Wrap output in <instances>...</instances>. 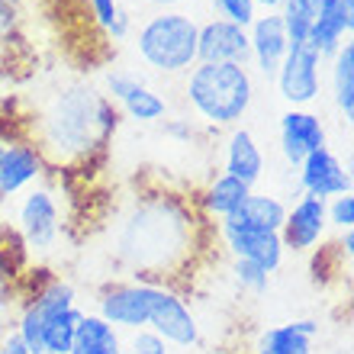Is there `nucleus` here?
Segmentation results:
<instances>
[{"label":"nucleus","mask_w":354,"mask_h":354,"mask_svg":"<svg viewBox=\"0 0 354 354\" xmlns=\"http://www.w3.org/2000/svg\"><path fill=\"white\" fill-rule=\"evenodd\" d=\"M103 93L110 103H116L120 116L132 120L136 126H151V122H161L168 116V100L129 68L106 71L103 75Z\"/></svg>","instance_id":"nucleus-7"},{"label":"nucleus","mask_w":354,"mask_h":354,"mask_svg":"<svg viewBox=\"0 0 354 354\" xmlns=\"http://www.w3.org/2000/svg\"><path fill=\"white\" fill-rule=\"evenodd\" d=\"M299 194L316 196V200H332V196L351 194V174H348L342 158L328 145L313 151L297 168V196Z\"/></svg>","instance_id":"nucleus-15"},{"label":"nucleus","mask_w":354,"mask_h":354,"mask_svg":"<svg viewBox=\"0 0 354 354\" xmlns=\"http://www.w3.org/2000/svg\"><path fill=\"white\" fill-rule=\"evenodd\" d=\"M351 29H354V0H338L332 10H322L313 19V29H309L306 42L326 62V58H332L351 39Z\"/></svg>","instance_id":"nucleus-19"},{"label":"nucleus","mask_w":354,"mask_h":354,"mask_svg":"<svg viewBox=\"0 0 354 354\" xmlns=\"http://www.w3.org/2000/svg\"><path fill=\"white\" fill-rule=\"evenodd\" d=\"M126 354H171V345L161 335H155L151 328H139V332H132Z\"/></svg>","instance_id":"nucleus-28"},{"label":"nucleus","mask_w":354,"mask_h":354,"mask_svg":"<svg viewBox=\"0 0 354 354\" xmlns=\"http://www.w3.org/2000/svg\"><path fill=\"white\" fill-rule=\"evenodd\" d=\"M149 328L180 351L200 345V322H196L194 309L187 306L180 290L168 287V283L149 287Z\"/></svg>","instance_id":"nucleus-6"},{"label":"nucleus","mask_w":354,"mask_h":354,"mask_svg":"<svg viewBox=\"0 0 354 354\" xmlns=\"http://www.w3.org/2000/svg\"><path fill=\"white\" fill-rule=\"evenodd\" d=\"M326 229H328L326 225V200L299 194L297 200L287 206V219H283V225H280L283 252L309 254L319 242H322Z\"/></svg>","instance_id":"nucleus-14"},{"label":"nucleus","mask_w":354,"mask_h":354,"mask_svg":"<svg viewBox=\"0 0 354 354\" xmlns=\"http://www.w3.org/2000/svg\"><path fill=\"white\" fill-rule=\"evenodd\" d=\"M287 29L280 19L277 10H261L248 26V55H252L254 68L264 81H274V75L280 71L283 58H287Z\"/></svg>","instance_id":"nucleus-16"},{"label":"nucleus","mask_w":354,"mask_h":354,"mask_svg":"<svg viewBox=\"0 0 354 354\" xmlns=\"http://www.w3.org/2000/svg\"><path fill=\"white\" fill-rule=\"evenodd\" d=\"M254 75L248 65L196 62L184 75V103L209 129H232L254 106Z\"/></svg>","instance_id":"nucleus-4"},{"label":"nucleus","mask_w":354,"mask_h":354,"mask_svg":"<svg viewBox=\"0 0 354 354\" xmlns=\"http://www.w3.org/2000/svg\"><path fill=\"white\" fill-rule=\"evenodd\" d=\"M326 225H335L338 232L354 229V196L351 194L326 200Z\"/></svg>","instance_id":"nucleus-27"},{"label":"nucleus","mask_w":354,"mask_h":354,"mask_svg":"<svg viewBox=\"0 0 354 354\" xmlns=\"http://www.w3.org/2000/svg\"><path fill=\"white\" fill-rule=\"evenodd\" d=\"M196 62H209V65H252V55H248V29L223 17H213V19H206V23H200Z\"/></svg>","instance_id":"nucleus-12"},{"label":"nucleus","mask_w":354,"mask_h":354,"mask_svg":"<svg viewBox=\"0 0 354 354\" xmlns=\"http://www.w3.org/2000/svg\"><path fill=\"white\" fill-rule=\"evenodd\" d=\"M274 84L280 97L290 103V110H306L322 93V55L309 42L290 46L283 65L274 75Z\"/></svg>","instance_id":"nucleus-9"},{"label":"nucleus","mask_w":354,"mask_h":354,"mask_svg":"<svg viewBox=\"0 0 354 354\" xmlns=\"http://www.w3.org/2000/svg\"><path fill=\"white\" fill-rule=\"evenodd\" d=\"M287 219V203L277 194H261L252 190L245 196L232 216H225L219 223H229L235 229H261V232H280V225Z\"/></svg>","instance_id":"nucleus-20"},{"label":"nucleus","mask_w":354,"mask_h":354,"mask_svg":"<svg viewBox=\"0 0 354 354\" xmlns=\"http://www.w3.org/2000/svg\"><path fill=\"white\" fill-rule=\"evenodd\" d=\"M3 46H7V42H0V55H3Z\"/></svg>","instance_id":"nucleus-31"},{"label":"nucleus","mask_w":354,"mask_h":354,"mask_svg":"<svg viewBox=\"0 0 354 354\" xmlns=\"http://www.w3.org/2000/svg\"><path fill=\"white\" fill-rule=\"evenodd\" d=\"M200 23L184 10H155L132 36L136 55L149 71L161 77H184L196 65Z\"/></svg>","instance_id":"nucleus-5"},{"label":"nucleus","mask_w":354,"mask_h":354,"mask_svg":"<svg viewBox=\"0 0 354 354\" xmlns=\"http://www.w3.org/2000/svg\"><path fill=\"white\" fill-rule=\"evenodd\" d=\"M19 122L48 174H75L106 155L122 116L100 87L75 77L42 93Z\"/></svg>","instance_id":"nucleus-2"},{"label":"nucleus","mask_w":354,"mask_h":354,"mask_svg":"<svg viewBox=\"0 0 354 354\" xmlns=\"http://www.w3.org/2000/svg\"><path fill=\"white\" fill-rule=\"evenodd\" d=\"M68 354H126V348H122V335L110 322H103L97 313H84Z\"/></svg>","instance_id":"nucleus-22"},{"label":"nucleus","mask_w":354,"mask_h":354,"mask_svg":"<svg viewBox=\"0 0 354 354\" xmlns=\"http://www.w3.org/2000/svg\"><path fill=\"white\" fill-rule=\"evenodd\" d=\"M149 287L145 280L113 277L97 290V316L116 332L149 328Z\"/></svg>","instance_id":"nucleus-8"},{"label":"nucleus","mask_w":354,"mask_h":354,"mask_svg":"<svg viewBox=\"0 0 354 354\" xmlns=\"http://www.w3.org/2000/svg\"><path fill=\"white\" fill-rule=\"evenodd\" d=\"M223 174L242 180L252 190L258 187V180L264 177V151L252 129H245V126H232L229 129L223 145Z\"/></svg>","instance_id":"nucleus-17"},{"label":"nucleus","mask_w":354,"mask_h":354,"mask_svg":"<svg viewBox=\"0 0 354 354\" xmlns=\"http://www.w3.org/2000/svg\"><path fill=\"white\" fill-rule=\"evenodd\" d=\"M206 248V219L184 194L155 187L126 196L106 225L113 268L129 280L180 290Z\"/></svg>","instance_id":"nucleus-1"},{"label":"nucleus","mask_w":354,"mask_h":354,"mask_svg":"<svg viewBox=\"0 0 354 354\" xmlns=\"http://www.w3.org/2000/svg\"><path fill=\"white\" fill-rule=\"evenodd\" d=\"M216 235L223 239L225 252L232 258H242V261L258 264L268 274H277L283 268V242H280V232H261V229H235L229 223H216Z\"/></svg>","instance_id":"nucleus-13"},{"label":"nucleus","mask_w":354,"mask_h":354,"mask_svg":"<svg viewBox=\"0 0 354 354\" xmlns=\"http://www.w3.org/2000/svg\"><path fill=\"white\" fill-rule=\"evenodd\" d=\"M328 81H332V100H335V110L351 120L354 116V42L348 39L345 46L332 55V71H328Z\"/></svg>","instance_id":"nucleus-23"},{"label":"nucleus","mask_w":354,"mask_h":354,"mask_svg":"<svg viewBox=\"0 0 354 354\" xmlns=\"http://www.w3.org/2000/svg\"><path fill=\"white\" fill-rule=\"evenodd\" d=\"M81 316H84V309L71 306V309H65V313H55L52 319H46V326H42V351L46 354H68L71 351V342H75Z\"/></svg>","instance_id":"nucleus-24"},{"label":"nucleus","mask_w":354,"mask_h":354,"mask_svg":"<svg viewBox=\"0 0 354 354\" xmlns=\"http://www.w3.org/2000/svg\"><path fill=\"white\" fill-rule=\"evenodd\" d=\"M252 194V187H245L242 180H235V177L229 174H213L209 180H206V187L196 194V209H200V216H203L206 223L209 219H225V216H232L235 209H239V203H242L245 196Z\"/></svg>","instance_id":"nucleus-21"},{"label":"nucleus","mask_w":354,"mask_h":354,"mask_svg":"<svg viewBox=\"0 0 354 354\" xmlns=\"http://www.w3.org/2000/svg\"><path fill=\"white\" fill-rule=\"evenodd\" d=\"M319 322L316 319H290L268 326L254 338V354H316Z\"/></svg>","instance_id":"nucleus-18"},{"label":"nucleus","mask_w":354,"mask_h":354,"mask_svg":"<svg viewBox=\"0 0 354 354\" xmlns=\"http://www.w3.org/2000/svg\"><path fill=\"white\" fill-rule=\"evenodd\" d=\"M328 145V132L326 122L319 120L316 113L309 110H287L280 113L277 120V149L280 158L290 171H297L313 151L326 149Z\"/></svg>","instance_id":"nucleus-11"},{"label":"nucleus","mask_w":354,"mask_h":354,"mask_svg":"<svg viewBox=\"0 0 354 354\" xmlns=\"http://www.w3.org/2000/svg\"><path fill=\"white\" fill-rule=\"evenodd\" d=\"M232 280L235 287H242L245 293H254V297H261L264 290L270 287V274L268 270H261L258 264L252 261H242V258H232Z\"/></svg>","instance_id":"nucleus-25"},{"label":"nucleus","mask_w":354,"mask_h":354,"mask_svg":"<svg viewBox=\"0 0 354 354\" xmlns=\"http://www.w3.org/2000/svg\"><path fill=\"white\" fill-rule=\"evenodd\" d=\"M142 3H149L155 10H180L187 0H142Z\"/></svg>","instance_id":"nucleus-30"},{"label":"nucleus","mask_w":354,"mask_h":354,"mask_svg":"<svg viewBox=\"0 0 354 354\" xmlns=\"http://www.w3.org/2000/svg\"><path fill=\"white\" fill-rule=\"evenodd\" d=\"M0 354H29L26 342L19 338L17 328H7V332L0 335Z\"/></svg>","instance_id":"nucleus-29"},{"label":"nucleus","mask_w":354,"mask_h":354,"mask_svg":"<svg viewBox=\"0 0 354 354\" xmlns=\"http://www.w3.org/2000/svg\"><path fill=\"white\" fill-rule=\"evenodd\" d=\"M46 161L36 145L23 136V122H17L3 139V158H0V203H10L26 187L39 184L46 177Z\"/></svg>","instance_id":"nucleus-10"},{"label":"nucleus","mask_w":354,"mask_h":354,"mask_svg":"<svg viewBox=\"0 0 354 354\" xmlns=\"http://www.w3.org/2000/svg\"><path fill=\"white\" fill-rule=\"evenodd\" d=\"M216 10V17L223 19H232L239 26H252V19L258 17V7H254V0H209Z\"/></svg>","instance_id":"nucleus-26"},{"label":"nucleus","mask_w":354,"mask_h":354,"mask_svg":"<svg viewBox=\"0 0 354 354\" xmlns=\"http://www.w3.org/2000/svg\"><path fill=\"white\" fill-rule=\"evenodd\" d=\"M10 232L17 235V252L29 264H48L68 245V209L58 194V174H46L10 200Z\"/></svg>","instance_id":"nucleus-3"}]
</instances>
